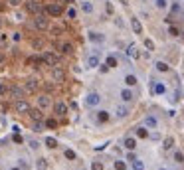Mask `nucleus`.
Returning <instances> with one entry per match:
<instances>
[{
    "instance_id": "nucleus-1",
    "label": "nucleus",
    "mask_w": 184,
    "mask_h": 170,
    "mask_svg": "<svg viewBox=\"0 0 184 170\" xmlns=\"http://www.w3.org/2000/svg\"><path fill=\"white\" fill-rule=\"evenodd\" d=\"M44 63H48V66H53V67H58L59 66V58L56 55V53H44Z\"/></svg>"
},
{
    "instance_id": "nucleus-2",
    "label": "nucleus",
    "mask_w": 184,
    "mask_h": 170,
    "mask_svg": "<svg viewBox=\"0 0 184 170\" xmlns=\"http://www.w3.org/2000/svg\"><path fill=\"white\" fill-rule=\"evenodd\" d=\"M36 28H38V30H48V28H50V22H48L46 16H42V14L36 16Z\"/></svg>"
},
{
    "instance_id": "nucleus-3",
    "label": "nucleus",
    "mask_w": 184,
    "mask_h": 170,
    "mask_svg": "<svg viewBox=\"0 0 184 170\" xmlns=\"http://www.w3.org/2000/svg\"><path fill=\"white\" fill-rule=\"evenodd\" d=\"M28 10H30V12H34V14H40L42 10H46V8H42L36 0H28Z\"/></svg>"
},
{
    "instance_id": "nucleus-4",
    "label": "nucleus",
    "mask_w": 184,
    "mask_h": 170,
    "mask_svg": "<svg viewBox=\"0 0 184 170\" xmlns=\"http://www.w3.org/2000/svg\"><path fill=\"white\" fill-rule=\"evenodd\" d=\"M53 111H56V115H58V117H63V115L67 113V105L59 101V103H56V107H53Z\"/></svg>"
},
{
    "instance_id": "nucleus-5",
    "label": "nucleus",
    "mask_w": 184,
    "mask_h": 170,
    "mask_svg": "<svg viewBox=\"0 0 184 170\" xmlns=\"http://www.w3.org/2000/svg\"><path fill=\"white\" fill-rule=\"evenodd\" d=\"M99 101H101V97H99L97 93H89V95H87V105H89V107H97Z\"/></svg>"
},
{
    "instance_id": "nucleus-6",
    "label": "nucleus",
    "mask_w": 184,
    "mask_h": 170,
    "mask_svg": "<svg viewBox=\"0 0 184 170\" xmlns=\"http://www.w3.org/2000/svg\"><path fill=\"white\" fill-rule=\"evenodd\" d=\"M52 77H53V81H56V83H61V81L66 79V75H63V71H61L59 67H53V73H52Z\"/></svg>"
},
{
    "instance_id": "nucleus-7",
    "label": "nucleus",
    "mask_w": 184,
    "mask_h": 170,
    "mask_svg": "<svg viewBox=\"0 0 184 170\" xmlns=\"http://www.w3.org/2000/svg\"><path fill=\"white\" fill-rule=\"evenodd\" d=\"M46 12L52 14V16H59L61 14V6L59 4H50V6H46Z\"/></svg>"
},
{
    "instance_id": "nucleus-8",
    "label": "nucleus",
    "mask_w": 184,
    "mask_h": 170,
    "mask_svg": "<svg viewBox=\"0 0 184 170\" xmlns=\"http://www.w3.org/2000/svg\"><path fill=\"white\" fill-rule=\"evenodd\" d=\"M38 105H40V109H48L52 105V99L48 95H42V97H38Z\"/></svg>"
},
{
    "instance_id": "nucleus-9",
    "label": "nucleus",
    "mask_w": 184,
    "mask_h": 170,
    "mask_svg": "<svg viewBox=\"0 0 184 170\" xmlns=\"http://www.w3.org/2000/svg\"><path fill=\"white\" fill-rule=\"evenodd\" d=\"M14 107H16V111H20V113L30 111V105H28L26 101H22V99H20V101H16V105H14Z\"/></svg>"
},
{
    "instance_id": "nucleus-10",
    "label": "nucleus",
    "mask_w": 184,
    "mask_h": 170,
    "mask_svg": "<svg viewBox=\"0 0 184 170\" xmlns=\"http://www.w3.org/2000/svg\"><path fill=\"white\" fill-rule=\"evenodd\" d=\"M30 117L34 119V121H42L44 119V113H42V109H30Z\"/></svg>"
},
{
    "instance_id": "nucleus-11",
    "label": "nucleus",
    "mask_w": 184,
    "mask_h": 170,
    "mask_svg": "<svg viewBox=\"0 0 184 170\" xmlns=\"http://www.w3.org/2000/svg\"><path fill=\"white\" fill-rule=\"evenodd\" d=\"M131 26H133V32L135 34H143V26H141V22L137 18H131Z\"/></svg>"
},
{
    "instance_id": "nucleus-12",
    "label": "nucleus",
    "mask_w": 184,
    "mask_h": 170,
    "mask_svg": "<svg viewBox=\"0 0 184 170\" xmlns=\"http://www.w3.org/2000/svg\"><path fill=\"white\" fill-rule=\"evenodd\" d=\"M133 97H135V95H133V91H129V89H123V91H121V99H123V101H133Z\"/></svg>"
},
{
    "instance_id": "nucleus-13",
    "label": "nucleus",
    "mask_w": 184,
    "mask_h": 170,
    "mask_svg": "<svg viewBox=\"0 0 184 170\" xmlns=\"http://www.w3.org/2000/svg\"><path fill=\"white\" fill-rule=\"evenodd\" d=\"M44 129H46V127H44V123H42V121H34V125H32V131L34 133H42Z\"/></svg>"
},
{
    "instance_id": "nucleus-14",
    "label": "nucleus",
    "mask_w": 184,
    "mask_h": 170,
    "mask_svg": "<svg viewBox=\"0 0 184 170\" xmlns=\"http://www.w3.org/2000/svg\"><path fill=\"white\" fill-rule=\"evenodd\" d=\"M26 89H28V91H36V89H38L36 79H28V81H26Z\"/></svg>"
},
{
    "instance_id": "nucleus-15",
    "label": "nucleus",
    "mask_w": 184,
    "mask_h": 170,
    "mask_svg": "<svg viewBox=\"0 0 184 170\" xmlns=\"http://www.w3.org/2000/svg\"><path fill=\"white\" fill-rule=\"evenodd\" d=\"M87 66L89 67H97L99 66V55H91V58L87 59Z\"/></svg>"
},
{
    "instance_id": "nucleus-16",
    "label": "nucleus",
    "mask_w": 184,
    "mask_h": 170,
    "mask_svg": "<svg viewBox=\"0 0 184 170\" xmlns=\"http://www.w3.org/2000/svg\"><path fill=\"white\" fill-rule=\"evenodd\" d=\"M59 50H61L63 53H67V55H69V53H73V46H71V44H61V46H59Z\"/></svg>"
},
{
    "instance_id": "nucleus-17",
    "label": "nucleus",
    "mask_w": 184,
    "mask_h": 170,
    "mask_svg": "<svg viewBox=\"0 0 184 170\" xmlns=\"http://www.w3.org/2000/svg\"><path fill=\"white\" fill-rule=\"evenodd\" d=\"M127 115H129V109H127V107H123V105H121V107H117V117H127Z\"/></svg>"
},
{
    "instance_id": "nucleus-18",
    "label": "nucleus",
    "mask_w": 184,
    "mask_h": 170,
    "mask_svg": "<svg viewBox=\"0 0 184 170\" xmlns=\"http://www.w3.org/2000/svg\"><path fill=\"white\" fill-rule=\"evenodd\" d=\"M46 146L48 148H56V146H58V140H56L53 137H48L46 138Z\"/></svg>"
},
{
    "instance_id": "nucleus-19",
    "label": "nucleus",
    "mask_w": 184,
    "mask_h": 170,
    "mask_svg": "<svg viewBox=\"0 0 184 170\" xmlns=\"http://www.w3.org/2000/svg\"><path fill=\"white\" fill-rule=\"evenodd\" d=\"M89 40H91V42H103V36H101V34H97V32H91L89 34Z\"/></svg>"
},
{
    "instance_id": "nucleus-20",
    "label": "nucleus",
    "mask_w": 184,
    "mask_h": 170,
    "mask_svg": "<svg viewBox=\"0 0 184 170\" xmlns=\"http://www.w3.org/2000/svg\"><path fill=\"white\" fill-rule=\"evenodd\" d=\"M152 89H154V93H158V95H162V93L166 91V87L162 83H154V87H152Z\"/></svg>"
},
{
    "instance_id": "nucleus-21",
    "label": "nucleus",
    "mask_w": 184,
    "mask_h": 170,
    "mask_svg": "<svg viewBox=\"0 0 184 170\" xmlns=\"http://www.w3.org/2000/svg\"><path fill=\"white\" fill-rule=\"evenodd\" d=\"M125 146L129 148V151H135V146H137L135 138H125Z\"/></svg>"
},
{
    "instance_id": "nucleus-22",
    "label": "nucleus",
    "mask_w": 184,
    "mask_h": 170,
    "mask_svg": "<svg viewBox=\"0 0 184 170\" xmlns=\"http://www.w3.org/2000/svg\"><path fill=\"white\" fill-rule=\"evenodd\" d=\"M81 8H83V12H87V14H91V12H93V4H91V2H87V0L83 2V4H81Z\"/></svg>"
},
{
    "instance_id": "nucleus-23",
    "label": "nucleus",
    "mask_w": 184,
    "mask_h": 170,
    "mask_svg": "<svg viewBox=\"0 0 184 170\" xmlns=\"http://www.w3.org/2000/svg\"><path fill=\"white\" fill-rule=\"evenodd\" d=\"M145 125L152 129V127H157V119H154V117H146L145 119Z\"/></svg>"
},
{
    "instance_id": "nucleus-24",
    "label": "nucleus",
    "mask_w": 184,
    "mask_h": 170,
    "mask_svg": "<svg viewBox=\"0 0 184 170\" xmlns=\"http://www.w3.org/2000/svg\"><path fill=\"white\" fill-rule=\"evenodd\" d=\"M97 117H99V121H101V123H105V121H109V113H107V111H99Z\"/></svg>"
},
{
    "instance_id": "nucleus-25",
    "label": "nucleus",
    "mask_w": 184,
    "mask_h": 170,
    "mask_svg": "<svg viewBox=\"0 0 184 170\" xmlns=\"http://www.w3.org/2000/svg\"><path fill=\"white\" fill-rule=\"evenodd\" d=\"M133 168H135V170H145V164L135 158V160H133Z\"/></svg>"
},
{
    "instance_id": "nucleus-26",
    "label": "nucleus",
    "mask_w": 184,
    "mask_h": 170,
    "mask_svg": "<svg viewBox=\"0 0 184 170\" xmlns=\"http://www.w3.org/2000/svg\"><path fill=\"white\" fill-rule=\"evenodd\" d=\"M172 144H174V138L168 137V138H165V144H162V146H165L166 151H168V148H172Z\"/></svg>"
},
{
    "instance_id": "nucleus-27",
    "label": "nucleus",
    "mask_w": 184,
    "mask_h": 170,
    "mask_svg": "<svg viewBox=\"0 0 184 170\" xmlns=\"http://www.w3.org/2000/svg\"><path fill=\"white\" fill-rule=\"evenodd\" d=\"M107 66L115 67V66H117V58H115V55H109V58H107Z\"/></svg>"
},
{
    "instance_id": "nucleus-28",
    "label": "nucleus",
    "mask_w": 184,
    "mask_h": 170,
    "mask_svg": "<svg viewBox=\"0 0 184 170\" xmlns=\"http://www.w3.org/2000/svg\"><path fill=\"white\" fill-rule=\"evenodd\" d=\"M157 69L158 71H168V66H166L165 61H157Z\"/></svg>"
},
{
    "instance_id": "nucleus-29",
    "label": "nucleus",
    "mask_w": 184,
    "mask_h": 170,
    "mask_svg": "<svg viewBox=\"0 0 184 170\" xmlns=\"http://www.w3.org/2000/svg\"><path fill=\"white\" fill-rule=\"evenodd\" d=\"M46 127H50V129H56V127H58V121H56V119H46Z\"/></svg>"
},
{
    "instance_id": "nucleus-30",
    "label": "nucleus",
    "mask_w": 184,
    "mask_h": 170,
    "mask_svg": "<svg viewBox=\"0 0 184 170\" xmlns=\"http://www.w3.org/2000/svg\"><path fill=\"white\" fill-rule=\"evenodd\" d=\"M127 53H129L131 58H137V55H139V52H137V48H135V46H129V50H127Z\"/></svg>"
},
{
    "instance_id": "nucleus-31",
    "label": "nucleus",
    "mask_w": 184,
    "mask_h": 170,
    "mask_svg": "<svg viewBox=\"0 0 184 170\" xmlns=\"http://www.w3.org/2000/svg\"><path fill=\"white\" fill-rule=\"evenodd\" d=\"M137 137H141V138H146V137H149V133H146V129H143V127H141V129H137Z\"/></svg>"
},
{
    "instance_id": "nucleus-32",
    "label": "nucleus",
    "mask_w": 184,
    "mask_h": 170,
    "mask_svg": "<svg viewBox=\"0 0 184 170\" xmlns=\"http://www.w3.org/2000/svg\"><path fill=\"white\" fill-rule=\"evenodd\" d=\"M125 83L127 85H135V83H137V77H135V75H127V77H125Z\"/></svg>"
},
{
    "instance_id": "nucleus-33",
    "label": "nucleus",
    "mask_w": 184,
    "mask_h": 170,
    "mask_svg": "<svg viewBox=\"0 0 184 170\" xmlns=\"http://www.w3.org/2000/svg\"><path fill=\"white\" fill-rule=\"evenodd\" d=\"M115 170H127V164L123 162V160H117V162H115Z\"/></svg>"
},
{
    "instance_id": "nucleus-34",
    "label": "nucleus",
    "mask_w": 184,
    "mask_h": 170,
    "mask_svg": "<svg viewBox=\"0 0 184 170\" xmlns=\"http://www.w3.org/2000/svg\"><path fill=\"white\" fill-rule=\"evenodd\" d=\"M154 4H157V8H166L168 6V0H154Z\"/></svg>"
},
{
    "instance_id": "nucleus-35",
    "label": "nucleus",
    "mask_w": 184,
    "mask_h": 170,
    "mask_svg": "<svg viewBox=\"0 0 184 170\" xmlns=\"http://www.w3.org/2000/svg\"><path fill=\"white\" fill-rule=\"evenodd\" d=\"M12 95H14V97H22V95H24V93H22V89H20V87H12Z\"/></svg>"
},
{
    "instance_id": "nucleus-36",
    "label": "nucleus",
    "mask_w": 184,
    "mask_h": 170,
    "mask_svg": "<svg viewBox=\"0 0 184 170\" xmlns=\"http://www.w3.org/2000/svg\"><path fill=\"white\" fill-rule=\"evenodd\" d=\"M75 156H77V154H75L73 151H69V148L66 151V158H69V160H75Z\"/></svg>"
},
{
    "instance_id": "nucleus-37",
    "label": "nucleus",
    "mask_w": 184,
    "mask_h": 170,
    "mask_svg": "<svg viewBox=\"0 0 184 170\" xmlns=\"http://www.w3.org/2000/svg\"><path fill=\"white\" fill-rule=\"evenodd\" d=\"M145 48L146 50H154V42L152 40H145Z\"/></svg>"
},
{
    "instance_id": "nucleus-38",
    "label": "nucleus",
    "mask_w": 184,
    "mask_h": 170,
    "mask_svg": "<svg viewBox=\"0 0 184 170\" xmlns=\"http://www.w3.org/2000/svg\"><path fill=\"white\" fill-rule=\"evenodd\" d=\"M174 160L176 162H184V154L182 152H174Z\"/></svg>"
},
{
    "instance_id": "nucleus-39",
    "label": "nucleus",
    "mask_w": 184,
    "mask_h": 170,
    "mask_svg": "<svg viewBox=\"0 0 184 170\" xmlns=\"http://www.w3.org/2000/svg\"><path fill=\"white\" fill-rule=\"evenodd\" d=\"M46 166H48L46 160H44V158H40V160H38V170H46Z\"/></svg>"
},
{
    "instance_id": "nucleus-40",
    "label": "nucleus",
    "mask_w": 184,
    "mask_h": 170,
    "mask_svg": "<svg viewBox=\"0 0 184 170\" xmlns=\"http://www.w3.org/2000/svg\"><path fill=\"white\" fill-rule=\"evenodd\" d=\"M75 16H77V12H75V8H69V10H67V18H75Z\"/></svg>"
},
{
    "instance_id": "nucleus-41",
    "label": "nucleus",
    "mask_w": 184,
    "mask_h": 170,
    "mask_svg": "<svg viewBox=\"0 0 184 170\" xmlns=\"http://www.w3.org/2000/svg\"><path fill=\"white\" fill-rule=\"evenodd\" d=\"M91 170H103V164H101V162H93L91 164Z\"/></svg>"
},
{
    "instance_id": "nucleus-42",
    "label": "nucleus",
    "mask_w": 184,
    "mask_h": 170,
    "mask_svg": "<svg viewBox=\"0 0 184 170\" xmlns=\"http://www.w3.org/2000/svg\"><path fill=\"white\" fill-rule=\"evenodd\" d=\"M6 2L10 4V6H14V8H16V6H20V2H22V0H6Z\"/></svg>"
},
{
    "instance_id": "nucleus-43",
    "label": "nucleus",
    "mask_w": 184,
    "mask_h": 170,
    "mask_svg": "<svg viewBox=\"0 0 184 170\" xmlns=\"http://www.w3.org/2000/svg\"><path fill=\"white\" fill-rule=\"evenodd\" d=\"M168 34H170V36H178V28H174V26H170V30H168Z\"/></svg>"
},
{
    "instance_id": "nucleus-44",
    "label": "nucleus",
    "mask_w": 184,
    "mask_h": 170,
    "mask_svg": "<svg viewBox=\"0 0 184 170\" xmlns=\"http://www.w3.org/2000/svg\"><path fill=\"white\" fill-rule=\"evenodd\" d=\"M14 143H16V144L22 143V137H20V133H14Z\"/></svg>"
},
{
    "instance_id": "nucleus-45",
    "label": "nucleus",
    "mask_w": 184,
    "mask_h": 170,
    "mask_svg": "<svg viewBox=\"0 0 184 170\" xmlns=\"http://www.w3.org/2000/svg\"><path fill=\"white\" fill-rule=\"evenodd\" d=\"M30 146H32L34 151H38V148H40V143H38V140H30Z\"/></svg>"
},
{
    "instance_id": "nucleus-46",
    "label": "nucleus",
    "mask_w": 184,
    "mask_h": 170,
    "mask_svg": "<svg viewBox=\"0 0 184 170\" xmlns=\"http://www.w3.org/2000/svg\"><path fill=\"white\" fill-rule=\"evenodd\" d=\"M105 10L109 14H113V4H111V2H107V4H105Z\"/></svg>"
},
{
    "instance_id": "nucleus-47",
    "label": "nucleus",
    "mask_w": 184,
    "mask_h": 170,
    "mask_svg": "<svg viewBox=\"0 0 184 170\" xmlns=\"http://www.w3.org/2000/svg\"><path fill=\"white\" fill-rule=\"evenodd\" d=\"M127 160H131V162H133V160H135V154H133V152H129V154H127Z\"/></svg>"
},
{
    "instance_id": "nucleus-48",
    "label": "nucleus",
    "mask_w": 184,
    "mask_h": 170,
    "mask_svg": "<svg viewBox=\"0 0 184 170\" xmlns=\"http://www.w3.org/2000/svg\"><path fill=\"white\" fill-rule=\"evenodd\" d=\"M12 40H16V42H18V40H20V34H18V32H14V34H12Z\"/></svg>"
},
{
    "instance_id": "nucleus-49",
    "label": "nucleus",
    "mask_w": 184,
    "mask_h": 170,
    "mask_svg": "<svg viewBox=\"0 0 184 170\" xmlns=\"http://www.w3.org/2000/svg\"><path fill=\"white\" fill-rule=\"evenodd\" d=\"M4 91H6V89H4V85H0V95H2Z\"/></svg>"
},
{
    "instance_id": "nucleus-50",
    "label": "nucleus",
    "mask_w": 184,
    "mask_h": 170,
    "mask_svg": "<svg viewBox=\"0 0 184 170\" xmlns=\"http://www.w3.org/2000/svg\"><path fill=\"white\" fill-rule=\"evenodd\" d=\"M2 61H4V55H2V53H0V63H2Z\"/></svg>"
},
{
    "instance_id": "nucleus-51",
    "label": "nucleus",
    "mask_w": 184,
    "mask_h": 170,
    "mask_svg": "<svg viewBox=\"0 0 184 170\" xmlns=\"http://www.w3.org/2000/svg\"><path fill=\"white\" fill-rule=\"evenodd\" d=\"M119 2H121V4H127V0H119Z\"/></svg>"
},
{
    "instance_id": "nucleus-52",
    "label": "nucleus",
    "mask_w": 184,
    "mask_h": 170,
    "mask_svg": "<svg viewBox=\"0 0 184 170\" xmlns=\"http://www.w3.org/2000/svg\"><path fill=\"white\" fill-rule=\"evenodd\" d=\"M10 170H20V168H10Z\"/></svg>"
},
{
    "instance_id": "nucleus-53",
    "label": "nucleus",
    "mask_w": 184,
    "mask_h": 170,
    "mask_svg": "<svg viewBox=\"0 0 184 170\" xmlns=\"http://www.w3.org/2000/svg\"><path fill=\"white\" fill-rule=\"evenodd\" d=\"M67 2H73V0H67Z\"/></svg>"
},
{
    "instance_id": "nucleus-54",
    "label": "nucleus",
    "mask_w": 184,
    "mask_h": 170,
    "mask_svg": "<svg viewBox=\"0 0 184 170\" xmlns=\"http://www.w3.org/2000/svg\"><path fill=\"white\" fill-rule=\"evenodd\" d=\"M0 28H2V22H0Z\"/></svg>"
},
{
    "instance_id": "nucleus-55",
    "label": "nucleus",
    "mask_w": 184,
    "mask_h": 170,
    "mask_svg": "<svg viewBox=\"0 0 184 170\" xmlns=\"http://www.w3.org/2000/svg\"><path fill=\"white\" fill-rule=\"evenodd\" d=\"M160 170H165V168H160Z\"/></svg>"
}]
</instances>
